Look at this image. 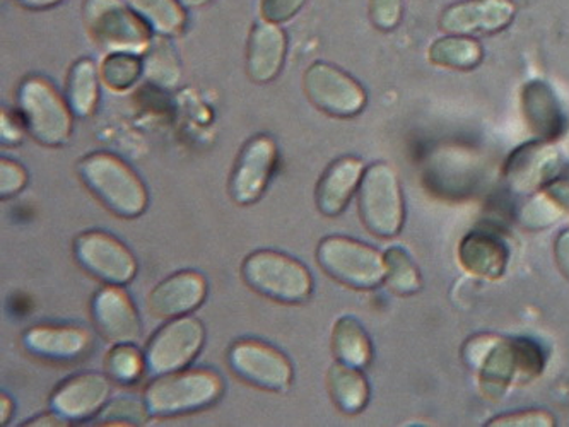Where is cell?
Segmentation results:
<instances>
[{
	"label": "cell",
	"instance_id": "22",
	"mask_svg": "<svg viewBox=\"0 0 569 427\" xmlns=\"http://www.w3.org/2000/svg\"><path fill=\"white\" fill-rule=\"evenodd\" d=\"M521 110L527 126L540 140L555 142L565 133V113L548 82L530 81L523 86Z\"/></svg>",
	"mask_w": 569,
	"mask_h": 427
},
{
	"label": "cell",
	"instance_id": "20",
	"mask_svg": "<svg viewBox=\"0 0 569 427\" xmlns=\"http://www.w3.org/2000/svg\"><path fill=\"white\" fill-rule=\"evenodd\" d=\"M365 170V162L355 156H342L330 162L315 190L318 210L327 218H337L345 212L358 192Z\"/></svg>",
	"mask_w": 569,
	"mask_h": 427
},
{
	"label": "cell",
	"instance_id": "30",
	"mask_svg": "<svg viewBox=\"0 0 569 427\" xmlns=\"http://www.w3.org/2000/svg\"><path fill=\"white\" fill-rule=\"evenodd\" d=\"M385 286L397 296L418 295L422 288L421 272L402 247L385 251Z\"/></svg>",
	"mask_w": 569,
	"mask_h": 427
},
{
	"label": "cell",
	"instance_id": "26",
	"mask_svg": "<svg viewBox=\"0 0 569 427\" xmlns=\"http://www.w3.org/2000/svg\"><path fill=\"white\" fill-rule=\"evenodd\" d=\"M66 100L78 117L93 113L100 100V79L93 60L81 59L72 66L67 78Z\"/></svg>",
	"mask_w": 569,
	"mask_h": 427
},
{
	"label": "cell",
	"instance_id": "13",
	"mask_svg": "<svg viewBox=\"0 0 569 427\" xmlns=\"http://www.w3.org/2000/svg\"><path fill=\"white\" fill-rule=\"evenodd\" d=\"M279 151L270 136H256L248 140L238 155L230 177V196L238 206H252L269 187Z\"/></svg>",
	"mask_w": 569,
	"mask_h": 427
},
{
	"label": "cell",
	"instance_id": "29",
	"mask_svg": "<svg viewBox=\"0 0 569 427\" xmlns=\"http://www.w3.org/2000/svg\"><path fill=\"white\" fill-rule=\"evenodd\" d=\"M130 6L161 37H173L186 28V9L178 0H130Z\"/></svg>",
	"mask_w": 569,
	"mask_h": 427
},
{
	"label": "cell",
	"instance_id": "2",
	"mask_svg": "<svg viewBox=\"0 0 569 427\" xmlns=\"http://www.w3.org/2000/svg\"><path fill=\"white\" fill-rule=\"evenodd\" d=\"M78 175L89 192L119 218L136 219L148 209L144 181L120 156L107 151L86 155L78 162Z\"/></svg>",
	"mask_w": 569,
	"mask_h": 427
},
{
	"label": "cell",
	"instance_id": "9",
	"mask_svg": "<svg viewBox=\"0 0 569 427\" xmlns=\"http://www.w3.org/2000/svg\"><path fill=\"white\" fill-rule=\"evenodd\" d=\"M206 342V327L192 315L171 318L154 331L144 349L146 366L152 376L189 368Z\"/></svg>",
	"mask_w": 569,
	"mask_h": 427
},
{
	"label": "cell",
	"instance_id": "25",
	"mask_svg": "<svg viewBox=\"0 0 569 427\" xmlns=\"http://www.w3.org/2000/svg\"><path fill=\"white\" fill-rule=\"evenodd\" d=\"M332 352L337 361L365 369L373 359V344L355 317H342L333 324Z\"/></svg>",
	"mask_w": 569,
	"mask_h": 427
},
{
	"label": "cell",
	"instance_id": "31",
	"mask_svg": "<svg viewBox=\"0 0 569 427\" xmlns=\"http://www.w3.org/2000/svg\"><path fill=\"white\" fill-rule=\"evenodd\" d=\"M568 212V207L552 192L551 188L543 187L521 206L518 221L530 231H539V229L551 228L555 222L561 221Z\"/></svg>",
	"mask_w": 569,
	"mask_h": 427
},
{
	"label": "cell",
	"instance_id": "42",
	"mask_svg": "<svg viewBox=\"0 0 569 427\" xmlns=\"http://www.w3.org/2000/svg\"><path fill=\"white\" fill-rule=\"evenodd\" d=\"M14 413V401L9 395H0V423L8 424Z\"/></svg>",
	"mask_w": 569,
	"mask_h": 427
},
{
	"label": "cell",
	"instance_id": "36",
	"mask_svg": "<svg viewBox=\"0 0 569 427\" xmlns=\"http://www.w3.org/2000/svg\"><path fill=\"white\" fill-rule=\"evenodd\" d=\"M28 185V171L21 162L9 158L0 159V197L11 199Z\"/></svg>",
	"mask_w": 569,
	"mask_h": 427
},
{
	"label": "cell",
	"instance_id": "8",
	"mask_svg": "<svg viewBox=\"0 0 569 427\" xmlns=\"http://www.w3.org/2000/svg\"><path fill=\"white\" fill-rule=\"evenodd\" d=\"M86 27L101 49L141 53L151 43V28L120 0H88Z\"/></svg>",
	"mask_w": 569,
	"mask_h": 427
},
{
	"label": "cell",
	"instance_id": "6",
	"mask_svg": "<svg viewBox=\"0 0 569 427\" xmlns=\"http://www.w3.org/2000/svg\"><path fill=\"white\" fill-rule=\"evenodd\" d=\"M359 218L371 235L390 240L406 221L402 187L396 170L387 162H373L362 173L358 188Z\"/></svg>",
	"mask_w": 569,
	"mask_h": 427
},
{
	"label": "cell",
	"instance_id": "33",
	"mask_svg": "<svg viewBox=\"0 0 569 427\" xmlns=\"http://www.w3.org/2000/svg\"><path fill=\"white\" fill-rule=\"evenodd\" d=\"M144 76V62L138 53L111 52L101 66V79L113 91L132 88Z\"/></svg>",
	"mask_w": 569,
	"mask_h": 427
},
{
	"label": "cell",
	"instance_id": "19",
	"mask_svg": "<svg viewBox=\"0 0 569 427\" xmlns=\"http://www.w3.org/2000/svg\"><path fill=\"white\" fill-rule=\"evenodd\" d=\"M208 279L197 270H180L152 289L149 310L154 317L171 320L193 314L208 298Z\"/></svg>",
	"mask_w": 569,
	"mask_h": 427
},
{
	"label": "cell",
	"instance_id": "24",
	"mask_svg": "<svg viewBox=\"0 0 569 427\" xmlns=\"http://www.w3.org/2000/svg\"><path fill=\"white\" fill-rule=\"evenodd\" d=\"M330 398L340 413L355 416L368 406L370 385L361 369L337 361L327 373Z\"/></svg>",
	"mask_w": 569,
	"mask_h": 427
},
{
	"label": "cell",
	"instance_id": "10",
	"mask_svg": "<svg viewBox=\"0 0 569 427\" xmlns=\"http://www.w3.org/2000/svg\"><path fill=\"white\" fill-rule=\"evenodd\" d=\"M74 257L89 276L111 286H126L138 274V260L117 236L100 229L76 236Z\"/></svg>",
	"mask_w": 569,
	"mask_h": 427
},
{
	"label": "cell",
	"instance_id": "12",
	"mask_svg": "<svg viewBox=\"0 0 569 427\" xmlns=\"http://www.w3.org/2000/svg\"><path fill=\"white\" fill-rule=\"evenodd\" d=\"M303 86L308 100L330 117H356L367 107L365 88L332 63H311L305 72Z\"/></svg>",
	"mask_w": 569,
	"mask_h": 427
},
{
	"label": "cell",
	"instance_id": "39",
	"mask_svg": "<svg viewBox=\"0 0 569 427\" xmlns=\"http://www.w3.org/2000/svg\"><path fill=\"white\" fill-rule=\"evenodd\" d=\"M22 129H27L22 120H16L9 111L2 110V117H0V139H2V145H21Z\"/></svg>",
	"mask_w": 569,
	"mask_h": 427
},
{
	"label": "cell",
	"instance_id": "5",
	"mask_svg": "<svg viewBox=\"0 0 569 427\" xmlns=\"http://www.w3.org/2000/svg\"><path fill=\"white\" fill-rule=\"evenodd\" d=\"M22 123L37 142L47 148H60L72 136L71 107L52 82L40 76L22 81L18 92Z\"/></svg>",
	"mask_w": 569,
	"mask_h": 427
},
{
	"label": "cell",
	"instance_id": "4",
	"mask_svg": "<svg viewBox=\"0 0 569 427\" xmlns=\"http://www.w3.org/2000/svg\"><path fill=\"white\" fill-rule=\"evenodd\" d=\"M248 288L282 305H300L313 292L310 270L291 255L278 250H257L241 266Z\"/></svg>",
	"mask_w": 569,
	"mask_h": 427
},
{
	"label": "cell",
	"instance_id": "34",
	"mask_svg": "<svg viewBox=\"0 0 569 427\" xmlns=\"http://www.w3.org/2000/svg\"><path fill=\"white\" fill-rule=\"evenodd\" d=\"M148 407L144 400L138 401L133 398H116L108 401L107 406L98 414L94 424L103 426H142L148 420Z\"/></svg>",
	"mask_w": 569,
	"mask_h": 427
},
{
	"label": "cell",
	"instance_id": "32",
	"mask_svg": "<svg viewBox=\"0 0 569 427\" xmlns=\"http://www.w3.org/2000/svg\"><path fill=\"white\" fill-rule=\"evenodd\" d=\"M146 366V356L136 344H113L104 358V373L117 385H133L142 378Z\"/></svg>",
	"mask_w": 569,
	"mask_h": 427
},
{
	"label": "cell",
	"instance_id": "43",
	"mask_svg": "<svg viewBox=\"0 0 569 427\" xmlns=\"http://www.w3.org/2000/svg\"><path fill=\"white\" fill-rule=\"evenodd\" d=\"M62 0H18V4L22 8L33 9V11H40V9L53 8V6L60 4Z\"/></svg>",
	"mask_w": 569,
	"mask_h": 427
},
{
	"label": "cell",
	"instance_id": "7",
	"mask_svg": "<svg viewBox=\"0 0 569 427\" xmlns=\"http://www.w3.org/2000/svg\"><path fill=\"white\" fill-rule=\"evenodd\" d=\"M317 262L346 288L370 291L385 282L383 257L349 236L323 238L317 247Z\"/></svg>",
	"mask_w": 569,
	"mask_h": 427
},
{
	"label": "cell",
	"instance_id": "14",
	"mask_svg": "<svg viewBox=\"0 0 569 427\" xmlns=\"http://www.w3.org/2000/svg\"><path fill=\"white\" fill-rule=\"evenodd\" d=\"M562 159L548 140H532L511 152L505 165V183L517 196H533L558 180Z\"/></svg>",
	"mask_w": 569,
	"mask_h": 427
},
{
	"label": "cell",
	"instance_id": "1",
	"mask_svg": "<svg viewBox=\"0 0 569 427\" xmlns=\"http://www.w3.org/2000/svg\"><path fill=\"white\" fill-rule=\"evenodd\" d=\"M462 358L470 369L479 373V384L489 398L501 397L511 385L527 384L543 369L539 344L491 334L467 340Z\"/></svg>",
	"mask_w": 569,
	"mask_h": 427
},
{
	"label": "cell",
	"instance_id": "17",
	"mask_svg": "<svg viewBox=\"0 0 569 427\" xmlns=\"http://www.w3.org/2000/svg\"><path fill=\"white\" fill-rule=\"evenodd\" d=\"M513 0H467L450 6L441 14L440 27L450 34H492L510 27L515 18Z\"/></svg>",
	"mask_w": 569,
	"mask_h": 427
},
{
	"label": "cell",
	"instance_id": "28",
	"mask_svg": "<svg viewBox=\"0 0 569 427\" xmlns=\"http://www.w3.org/2000/svg\"><path fill=\"white\" fill-rule=\"evenodd\" d=\"M142 62H144L146 79L158 88L171 89L180 82V59L167 38L152 40L146 49Z\"/></svg>",
	"mask_w": 569,
	"mask_h": 427
},
{
	"label": "cell",
	"instance_id": "23",
	"mask_svg": "<svg viewBox=\"0 0 569 427\" xmlns=\"http://www.w3.org/2000/svg\"><path fill=\"white\" fill-rule=\"evenodd\" d=\"M459 258L467 272L492 280L503 276L510 250L498 236L473 231L469 232L460 244Z\"/></svg>",
	"mask_w": 569,
	"mask_h": 427
},
{
	"label": "cell",
	"instance_id": "27",
	"mask_svg": "<svg viewBox=\"0 0 569 427\" xmlns=\"http://www.w3.org/2000/svg\"><path fill=\"white\" fill-rule=\"evenodd\" d=\"M429 62L445 69L470 70L482 62V47L479 41L463 34L440 38L429 47Z\"/></svg>",
	"mask_w": 569,
	"mask_h": 427
},
{
	"label": "cell",
	"instance_id": "38",
	"mask_svg": "<svg viewBox=\"0 0 569 427\" xmlns=\"http://www.w3.org/2000/svg\"><path fill=\"white\" fill-rule=\"evenodd\" d=\"M307 0H262V16L266 21L286 22L295 18Z\"/></svg>",
	"mask_w": 569,
	"mask_h": 427
},
{
	"label": "cell",
	"instance_id": "18",
	"mask_svg": "<svg viewBox=\"0 0 569 427\" xmlns=\"http://www.w3.org/2000/svg\"><path fill=\"white\" fill-rule=\"evenodd\" d=\"M21 342L34 358L52 363L78 361L93 349L91 331L76 325H34Z\"/></svg>",
	"mask_w": 569,
	"mask_h": 427
},
{
	"label": "cell",
	"instance_id": "21",
	"mask_svg": "<svg viewBox=\"0 0 569 427\" xmlns=\"http://www.w3.org/2000/svg\"><path fill=\"white\" fill-rule=\"evenodd\" d=\"M288 38L276 22H257L247 47V75L257 85L274 81L284 66Z\"/></svg>",
	"mask_w": 569,
	"mask_h": 427
},
{
	"label": "cell",
	"instance_id": "16",
	"mask_svg": "<svg viewBox=\"0 0 569 427\" xmlns=\"http://www.w3.org/2000/svg\"><path fill=\"white\" fill-rule=\"evenodd\" d=\"M91 317L108 342L136 344L141 340V317L123 286L107 284L101 288L91 301Z\"/></svg>",
	"mask_w": 569,
	"mask_h": 427
},
{
	"label": "cell",
	"instance_id": "3",
	"mask_svg": "<svg viewBox=\"0 0 569 427\" xmlns=\"http://www.w3.org/2000/svg\"><path fill=\"white\" fill-rule=\"evenodd\" d=\"M224 379L212 369H181L154 376L142 400L154 417H177L199 413L218 404Z\"/></svg>",
	"mask_w": 569,
	"mask_h": 427
},
{
	"label": "cell",
	"instance_id": "11",
	"mask_svg": "<svg viewBox=\"0 0 569 427\" xmlns=\"http://www.w3.org/2000/svg\"><path fill=\"white\" fill-rule=\"evenodd\" d=\"M228 365L244 384L260 390L286 391L295 378L288 356L259 339L237 340L228 350Z\"/></svg>",
	"mask_w": 569,
	"mask_h": 427
},
{
	"label": "cell",
	"instance_id": "44",
	"mask_svg": "<svg viewBox=\"0 0 569 427\" xmlns=\"http://www.w3.org/2000/svg\"><path fill=\"white\" fill-rule=\"evenodd\" d=\"M190 2H193V4H199V2H206V0H190Z\"/></svg>",
	"mask_w": 569,
	"mask_h": 427
},
{
	"label": "cell",
	"instance_id": "41",
	"mask_svg": "<svg viewBox=\"0 0 569 427\" xmlns=\"http://www.w3.org/2000/svg\"><path fill=\"white\" fill-rule=\"evenodd\" d=\"M22 426L62 427L72 426V424L69 423V420L63 419L62 416H59L56 410H50V413L40 414V416H34L33 419L22 423Z\"/></svg>",
	"mask_w": 569,
	"mask_h": 427
},
{
	"label": "cell",
	"instance_id": "37",
	"mask_svg": "<svg viewBox=\"0 0 569 427\" xmlns=\"http://www.w3.org/2000/svg\"><path fill=\"white\" fill-rule=\"evenodd\" d=\"M403 0H370V19L380 31H392L402 19Z\"/></svg>",
	"mask_w": 569,
	"mask_h": 427
},
{
	"label": "cell",
	"instance_id": "35",
	"mask_svg": "<svg viewBox=\"0 0 569 427\" xmlns=\"http://www.w3.org/2000/svg\"><path fill=\"white\" fill-rule=\"evenodd\" d=\"M556 420L551 413L546 410L530 409L520 413L501 414L496 419L486 423V426L501 427H552Z\"/></svg>",
	"mask_w": 569,
	"mask_h": 427
},
{
	"label": "cell",
	"instance_id": "15",
	"mask_svg": "<svg viewBox=\"0 0 569 427\" xmlns=\"http://www.w3.org/2000/svg\"><path fill=\"white\" fill-rule=\"evenodd\" d=\"M111 381L107 373H79L57 385L50 409L71 424L93 419L110 401Z\"/></svg>",
	"mask_w": 569,
	"mask_h": 427
},
{
	"label": "cell",
	"instance_id": "40",
	"mask_svg": "<svg viewBox=\"0 0 569 427\" xmlns=\"http://www.w3.org/2000/svg\"><path fill=\"white\" fill-rule=\"evenodd\" d=\"M555 258L562 276L569 279V229L559 232L555 244Z\"/></svg>",
	"mask_w": 569,
	"mask_h": 427
}]
</instances>
